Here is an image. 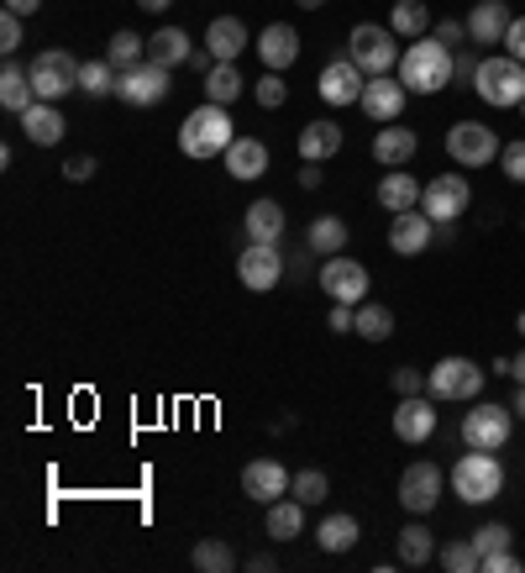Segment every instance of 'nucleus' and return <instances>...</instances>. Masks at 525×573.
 I'll return each instance as SVG.
<instances>
[{"mask_svg": "<svg viewBox=\"0 0 525 573\" xmlns=\"http://www.w3.org/2000/svg\"><path fill=\"white\" fill-rule=\"evenodd\" d=\"M473 74H478V59H473V53H457V59H452V80H473Z\"/></svg>", "mask_w": 525, "mask_h": 573, "instance_id": "864d4df0", "label": "nucleus"}, {"mask_svg": "<svg viewBox=\"0 0 525 573\" xmlns=\"http://www.w3.org/2000/svg\"><path fill=\"white\" fill-rule=\"evenodd\" d=\"M525 563L510 552V547H499V552H484V573H521Z\"/></svg>", "mask_w": 525, "mask_h": 573, "instance_id": "de8ad7c7", "label": "nucleus"}, {"mask_svg": "<svg viewBox=\"0 0 525 573\" xmlns=\"http://www.w3.org/2000/svg\"><path fill=\"white\" fill-rule=\"evenodd\" d=\"M357 337H368V342H389L394 337V310L379 301H363L357 305V327H352Z\"/></svg>", "mask_w": 525, "mask_h": 573, "instance_id": "c9c22d12", "label": "nucleus"}, {"mask_svg": "<svg viewBox=\"0 0 525 573\" xmlns=\"http://www.w3.org/2000/svg\"><path fill=\"white\" fill-rule=\"evenodd\" d=\"M437 563L447 573H478V569H484V552H478V547H473V537H467V542L437 547Z\"/></svg>", "mask_w": 525, "mask_h": 573, "instance_id": "a19ab883", "label": "nucleus"}, {"mask_svg": "<svg viewBox=\"0 0 525 573\" xmlns=\"http://www.w3.org/2000/svg\"><path fill=\"white\" fill-rule=\"evenodd\" d=\"M389 385H394V394H400V400H405V394H426V374H420V368H394V379H389Z\"/></svg>", "mask_w": 525, "mask_h": 573, "instance_id": "49530a36", "label": "nucleus"}, {"mask_svg": "<svg viewBox=\"0 0 525 573\" xmlns=\"http://www.w3.org/2000/svg\"><path fill=\"white\" fill-rule=\"evenodd\" d=\"M405 95L410 90L400 85V80L379 74V80H368V90H363V100H357V106H363L374 121H383V126H389V121H400V111H405Z\"/></svg>", "mask_w": 525, "mask_h": 573, "instance_id": "412c9836", "label": "nucleus"}, {"mask_svg": "<svg viewBox=\"0 0 525 573\" xmlns=\"http://www.w3.org/2000/svg\"><path fill=\"white\" fill-rule=\"evenodd\" d=\"M236 143V126L232 117H227V106H216V100H205V106H195L190 117H184V126H179V153L184 158H227V148Z\"/></svg>", "mask_w": 525, "mask_h": 573, "instance_id": "f257e3e1", "label": "nucleus"}, {"mask_svg": "<svg viewBox=\"0 0 525 573\" xmlns=\"http://www.w3.org/2000/svg\"><path fill=\"white\" fill-rule=\"evenodd\" d=\"M357 537H363V526H357V515H347V511L326 515L321 526H316V542H321L326 552H352Z\"/></svg>", "mask_w": 525, "mask_h": 573, "instance_id": "c756f323", "label": "nucleus"}, {"mask_svg": "<svg viewBox=\"0 0 525 573\" xmlns=\"http://www.w3.org/2000/svg\"><path fill=\"white\" fill-rule=\"evenodd\" d=\"M499 489H504V463H499V453L467 448V453L452 463V495H457L463 505H489Z\"/></svg>", "mask_w": 525, "mask_h": 573, "instance_id": "7ed1b4c3", "label": "nucleus"}, {"mask_svg": "<svg viewBox=\"0 0 525 573\" xmlns=\"http://www.w3.org/2000/svg\"><path fill=\"white\" fill-rule=\"evenodd\" d=\"M137 5H143V11H169L174 0H137Z\"/></svg>", "mask_w": 525, "mask_h": 573, "instance_id": "13d9d810", "label": "nucleus"}, {"mask_svg": "<svg viewBox=\"0 0 525 573\" xmlns=\"http://www.w3.org/2000/svg\"><path fill=\"white\" fill-rule=\"evenodd\" d=\"M415 153H420V137H415L410 126H394V121H389L379 137H374V158H379L383 169H405Z\"/></svg>", "mask_w": 525, "mask_h": 573, "instance_id": "393cba45", "label": "nucleus"}, {"mask_svg": "<svg viewBox=\"0 0 525 573\" xmlns=\"http://www.w3.org/2000/svg\"><path fill=\"white\" fill-rule=\"evenodd\" d=\"M236 279L253 290V295H268L279 279H284V253L273 242H247V253H236Z\"/></svg>", "mask_w": 525, "mask_h": 573, "instance_id": "9b49d317", "label": "nucleus"}, {"mask_svg": "<svg viewBox=\"0 0 525 573\" xmlns=\"http://www.w3.org/2000/svg\"><path fill=\"white\" fill-rule=\"evenodd\" d=\"M117 100H126V106H158V100H169V69L152 59H143L137 69H121Z\"/></svg>", "mask_w": 525, "mask_h": 573, "instance_id": "4468645a", "label": "nucleus"}, {"mask_svg": "<svg viewBox=\"0 0 525 573\" xmlns=\"http://www.w3.org/2000/svg\"><path fill=\"white\" fill-rule=\"evenodd\" d=\"M510 5L504 0H473V16H467V42H478V48H495L504 42V32H510Z\"/></svg>", "mask_w": 525, "mask_h": 573, "instance_id": "6ab92c4d", "label": "nucleus"}, {"mask_svg": "<svg viewBox=\"0 0 525 573\" xmlns=\"http://www.w3.org/2000/svg\"><path fill=\"white\" fill-rule=\"evenodd\" d=\"M37 5H42V0H5V11H16V16H32Z\"/></svg>", "mask_w": 525, "mask_h": 573, "instance_id": "5fc2aeb1", "label": "nucleus"}, {"mask_svg": "<svg viewBox=\"0 0 525 573\" xmlns=\"http://www.w3.org/2000/svg\"><path fill=\"white\" fill-rule=\"evenodd\" d=\"M431 37H437L441 48H463V37H467V22H437V27H431Z\"/></svg>", "mask_w": 525, "mask_h": 573, "instance_id": "8fccbe9b", "label": "nucleus"}, {"mask_svg": "<svg viewBox=\"0 0 525 573\" xmlns=\"http://www.w3.org/2000/svg\"><path fill=\"white\" fill-rule=\"evenodd\" d=\"M147 59L163 63V69H179V63L195 59V42H190V32L184 27H158L147 37Z\"/></svg>", "mask_w": 525, "mask_h": 573, "instance_id": "bb28decb", "label": "nucleus"}, {"mask_svg": "<svg viewBox=\"0 0 525 573\" xmlns=\"http://www.w3.org/2000/svg\"><path fill=\"white\" fill-rule=\"evenodd\" d=\"M27 74H32V90H37V100H48V106H59L63 95L80 90V63H74V53H63V48L37 53Z\"/></svg>", "mask_w": 525, "mask_h": 573, "instance_id": "423d86ee", "label": "nucleus"}, {"mask_svg": "<svg viewBox=\"0 0 525 573\" xmlns=\"http://www.w3.org/2000/svg\"><path fill=\"white\" fill-rule=\"evenodd\" d=\"M515 327H521V337H525V310H521V316H515Z\"/></svg>", "mask_w": 525, "mask_h": 573, "instance_id": "680f3d73", "label": "nucleus"}, {"mask_svg": "<svg viewBox=\"0 0 525 573\" xmlns=\"http://www.w3.org/2000/svg\"><path fill=\"white\" fill-rule=\"evenodd\" d=\"M515 416H525V385H521V394H515V405H510Z\"/></svg>", "mask_w": 525, "mask_h": 573, "instance_id": "bf43d9fd", "label": "nucleus"}, {"mask_svg": "<svg viewBox=\"0 0 525 573\" xmlns=\"http://www.w3.org/2000/svg\"><path fill=\"white\" fill-rule=\"evenodd\" d=\"M400 32L394 27H374V22H363V27H352L347 37V59L368 74V80H379L389 69H400Z\"/></svg>", "mask_w": 525, "mask_h": 573, "instance_id": "39448f33", "label": "nucleus"}, {"mask_svg": "<svg viewBox=\"0 0 525 573\" xmlns=\"http://www.w3.org/2000/svg\"><path fill=\"white\" fill-rule=\"evenodd\" d=\"M258 106L262 111H279V106H284V100H290V85H284V80H279V74H273V69H268V80H258Z\"/></svg>", "mask_w": 525, "mask_h": 573, "instance_id": "c03bdc74", "label": "nucleus"}, {"mask_svg": "<svg viewBox=\"0 0 525 573\" xmlns=\"http://www.w3.org/2000/svg\"><path fill=\"white\" fill-rule=\"evenodd\" d=\"M389 27L415 42V37H426V32L437 27V22H431V5H426V0H394V11H389Z\"/></svg>", "mask_w": 525, "mask_h": 573, "instance_id": "2f4dec72", "label": "nucleus"}, {"mask_svg": "<svg viewBox=\"0 0 525 573\" xmlns=\"http://www.w3.org/2000/svg\"><path fill=\"white\" fill-rule=\"evenodd\" d=\"M32 100H37V90H32V74H27V69H16V63H5V69H0V106H5L11 117H22Z\"/></svg>", "mask_w": 525, "mask_h": 573, "instance_id": "7c9ffc66", "label": "nucleus"}, {"mask_svg": "<svg viewBox=\"0 0 525 573\" xmlns=\"http://www.w3.org/2000/svg\"><path fill=\"white\" fill-rule=\"evenodd\" d=\"M499 169H504V180L525 184V137H521V143H504V148H499Z\"/></svg>", "mask_w": 525, "mask_h": 573, "instance_id": "a18cd8bd", "label": "nucleus"}, {"mask_svg": "<svg viewBox=\"0 0 525 573\" xmlns=\"http://www.w3.org/2000/svg\"><path fill=\"white\" fill-rule=\"evenodd\" d=\"M117 85H121V69H117L111 59H89V63H80V90H85V95L106 100V95H117Z\"/></svg>", "mask_w": 525, "mask_h": 573, "instance_id": "72a5a7b5", "label": "nucleus"}, {"mask_svg": "<svg viewBox=\"0 0 525 573\" xmlns=\"http://www.w3.org/2000/svg\"><path fill=\"white\" fill-rule=\"evenodd\" d=\"M316 90H321L326 106H357L363 90H368V74H363L352 59H331L321 69V80H316Z\"/></svg>", "mask_w": 525, "mask_h": 573, "instance_id": "dca6fc26", "label": "nucleus"}, {"mask_svg": "<svg viewBox=\"0 0 525 573\" xmlns=\"http://www.w3.org/2000/svg\"><path fill=\"white\" fill-rule=\"evenodd\" d=\"M431 431H437V400L405 394L400 411H394V437L400 442H431Z\"/></svg>", "mask_w": 525, "mask_h": 573, "instance_id": "a211bd4d", "label": "nucleus"}, {"mask_svg": "<svg viewBox=\"0 0 525 573\" xmlns=\"http://www.w3.org/2000/svg\"><path fill=\"white\" fill-rule=\"evenodd\" d=\"M394 547H400V563H405V569H420V563H431V558H437V537H431L420 521H415V526H405Z\"/></svg>", "mask_w": 525, "mask_h": 573, "instance_id": "f704fd0d", "label": "nucleus"}, {"mask_svg": "<svg viewBox=\"0 0 525 573\" xmlns=\"http://www.w3.org/2000/svg\"><path fill=\"white\" fill-rule=\"evenodd\" d=\"M205 48H210L216 63H236L242 48H247V27H242L236 16H216V22L205 27Z\"/></svg>", "mask_w": 525, "mask_h": 573, "instance_id": "5701e85b", "label": "nucleus"}, {"mask_svg": "<svg viewBox=\"0 0 525 573\" xmlns=\"http://www.w3.org/2000/svg\"><path fill=\"white\" fill-rule=\"evenodd\" d=\"M510 542H515V532H510L504 521H489V526L473 532V547H478V552H499V547H510Z\"/></svg>", "mask_w": 525, "mask_h": 573, "instance_id": "37998d69", "label": "nucleus"}, {"mask_svg": "<svg viewBox=\"0 0 525 573\" xmlns=\"http://www.w3.org/2000/svg\"><path fill=\"white\" fill-rule=\"evenodd\" d=\"M504 53L525 63V16H515V22H510V32H504Z\"/></svg>", "mask_w": 525, "mask_h": 573, "instance_id": "3c124183", "label": "nucleus"}, {"mask_svg": "<svg viewBox=\"0 0 525 573\" xmlns=\"http://www.w3.org/2000/svg\"><path fill=\"white\" fill-rule=\"evenodd\" d=\"M294 5H305V11H321L326 0H294Z\"/></svg>", "mask_w": 525, "mask_h": 573, "instance_id": "052dcab7", "label": "nucleus"}, {"mask_svg": "<svg viewBox=\"0 0 525 573\" xmlns=\"http://www.w3.org/2000/svg\"><path fill=\"white\" fill-rule=\"evenodd\" d=\"M510 379H515V385H525V348L515 353V363H510Z\"/></svg>", "mask_w": 525, "mask_h": 573, "instance_id": "4d7b16f0", "label": "nucleus"}, {"mask_svg": "<svg viewBox=\"0 0 525 573\" xmlns=\"http://www.w3.org/2000/svg\"><path fill=\"white\" fill-rule=\"evenodd\" d=\"M106 59L117 63V69H137V63L147 59V37H137V32L121 27L111 42H106Z\"/></svg>", "mask_w": 525, "mask_h": 573, "instance_id": "58836bf2", "label": "nucleus"}, {"mask_svg": "<svg viewBox=\"0 0 525 573\" xmlns=\"http://www.w3.org/2000/svg\"><path fill=\"white\" fill-rule=\"evenodd\" d=\"M441 489H447L441 463H410L405 474H400V505H405L410 515H426L441 505Z\"/></svg>", "mask_w": 525, "mask_h": 573, "instance_id": "9d476101", "label": "nucleus"}, {"mask_svg": "<svg viewBox=\"0 0 525 573\" xmlns=\"http://www.w3.org/2000/svg\"><path fill=\"white\" fill-rule=\"evenodd\" d=\"M0 48H5V53H16V48H22V16H16V11H5V16H0Z\"/></svg>", "mask_w": 525, "mask_h": 573, "instance_id": "09e8293b", "label": "nucleus"}, {"mask_svg": "<svg viewBox=\"0 0 525 573\" xmlns=\"http://www.w3.org/2000/svg\"><path fill=\"white\" fill-rule=\"evenodd\" d=\"M521 111H525V100H521Z\"/></svg>", "mask_w": 525, "mask_h": 573, "instance_id": "e2e57ef3", "label": "nucleus"}, {"mask_svg": "<svg viewBox=\"0 0 525 573\" xmlns=\"http://www.w3.org/2000/svg\"><path fill=\"white\" fill-rule=\"evenodd\" d=\"M63 111L59 106H48V100H32L27 111H22V132H27L37 148H53V143H63Z\"/></svg>", "mask_w": 525, "mask_h": 573, "instance_id": "4be33fe9", "label": "nucleus"}, {"mask_svg": "<svg viewBox=\"0 0 525 573\" xmlns=\"http://www.w3.org/2000/svg\"><path fill=\"white\" fill-rule=\"evenodd\" d=\"M342 153V126L337 121H310V126H300V158L305 163H326V158H337Z\"/></svg>", "mask_w": 525, "mask_h": 573, "instance_id": "cd10ccee", "label": "nucleus"}, {"mask_svg": "<svg viewBox=\"0 0 525 573\" xmlns=\"http://www.w3.org/2000/svg\"><path fill=\"white\" fill-rule=\"evenodd\" d=\"M305 532V505L300 500H273L268 505V537L273 542H294Z\"/></svg>", "mask_w": 525, "mask_h": 573, "instance_id": "473e14b6", "label": "nucleus"}, {"mask_svg": "<svg viewBox=\"0 0 525 573\" xmlns=\"http://www.w3.org/2000/svg\"><path fill=\"white\" fill-rule=\"evenodd\" d=\"M258 59L279 74V69H290L294 59H300V32L284 27V22H273V27H262L258 37Z\"/></svg>", "mask_w": 525, "mask_h": 573, "instance_id": "a878e982", "label": "nucleus"}, {"mask_svg": "<svg viewBox=\"0 0 525 573\" xmlns=\"http://www.w3.org/2000/svg\"><path fill=\"white\" fill-rule=\"evenodd\" d=\"M300 184H305V190H316V184H321V169H316V163H305V169H300Z\"/></svg>", "mask_w": 525, "mask_h": 573, "instance_id": "6e6d98bb", "label": "nucleus"}, {"mask_svg": "<svg viewBox=\"0 0 525 573\" xmlns=\"http://www.w3.org/2000/svg\"><path fill=\"white\" fill-rule=\"evenodd\" d=\"M236 95H242V69H236V63H216V69L205 74V100L232 106Z\"/></svg>", "mask_w": 525, "mask_h": 573, "instance_id": "4c0bfd02", "label": "nucleus"}, {"mask_svg": "<svg viewBox=\"0 0 525 573\" xmlns=\"http://www.w3.org/2000/svg\"><path fill=\"white\" fill-rule=\"evenodd\" d=\"M499 148H504V143L495 137V126H484V121H457V126H447V153H452V163H463V169L495 163Z\"/></svg>", "mask_w": 525, "mask_h": 573, "instance_id": "0eeeda50", "label": "nucleus"}, {"mask_svg": "<svg viewBox=\"0 0 525 573\" xmlns=\"http://www.w3.org/2000/svg\"><path fill=\"white\" fill-rule=\"evenodd\" d=\"M478 390H484V368L473 358H441L426 374V394L431 400H473Z\"/></svg>", "mask_w": 525, "mask_h": 573, "instance_id": "1a4fd4ad", "label": "nucleus"}, {"mask_svg": "<svg viewBox=\"0 0 525 573\" xmlns=\"http://www.w3.org/2000/svg\"><path fill=\"white\" fill-rule=\"evenodd\" d=\"M305 242H310V253H342L347 247V221L342 216H316Z\"/></svg>", "mask_w": 525, "mask_h": 573, "instance_id": "e433bc0d", "label": "nucleus"}, {"mask_svg": "<svg viewBox=\"0 0 525 573\" xmlns=\"http://www.w3.org/2000/svg\"><path fill=\"white\" fill-rule=\"evenodd\" d=\"M321 290H326V301L363 305L368 301V269L357 258H347V253H331L321 264Z\"/></svg>", "mask_w": 525, "mask_h": 573, "instance_id": "ddd939ff", "label": "nucleus"}, {"mask_svg": "<svg viewBox=\"0 0 525 573\" xmlns=\"http://www.w3.org/2000/svg\"><path fill=\"white\" fill-rule=\"evenodd\" d=\"M420 195H426V184L415 180L410 169H389L379 180V190H374V200H379L383 211H420Z\"/></svg>", "mask_w": 525, "mask_h": 573, "instance_id": "aec40b11", "label": "nucleus"}, {"mask_svg": "<svg viewBox=\"0 0 525 573\" xmlns=\"http://www.w3.org/2000/svg\"><path fill=\"white\" fill-rule=\"evenodd\" d=\"M89 174H95V158H89V153H80V158H69V163H63V180H69V184H85Z\"/></svg>", "mask_w": 525, "mask_h": 573, "instance_id": "603ef678", "label": "nucleus"}, {"mask_svg": "<svg viewBox=\"0 0 525 573\" xmlns=\"http://www.w3.org/2000/svg\"><path fill=\"white\" fill-rule=\"evenodd\" d=\"M326 489H331V479H326L321 468H300V474H294V484H290V495L300 500V505H321Z\"/></svg>", "mask_w": 525, "mask_h": 573, "instance_id": "79ce46f5", "label": "nucleus"}, {"mask_svg": "<svg viewBox=\"0 0 525 573\" xmlns=\"http://www.w3.org/2000/svg\"><path fill=\"white\" fill-rule=\"evenodd\" d=\"M190 558H195V569H200V573H232L236 569V552L221 542V537H205Z\"/></svg>", "mask_w": 525, "mask_h": 573, "instance_id": "ea45409f", "label": "nucleus"}, {"mask_svg": "<svg viewBox=\"0 0 525 573\" xmlns=\"http://www.w3.org/2000/svg\"><path fill=\"white\" fill-rule=\"evenodd\" d=\"M242 237L273 242V247H279V237H284V206H279V200H253L247 216H242Z\"/></svg>", "mask_w": 525, "mask_h": 573, "instance_id": "b1692460", "label": "nucleus"}, {"mask_svg": "<svg viewBox=\"0 0 525 573\" xmlns=\"http://www.w3.org/2000/svg\"><path fill=\"white\" fill-rule=\"evenodd\" d=\"M437 237V221L426 211H400L389 221V247L400 253V258H415V253H426Z\"/></svg>", "mask_w": 525, "mask_h": 573, "instance_id": "f3484780", "label": "nucleus"}, {"mask_svg": "<svg viewBox=\"0 0 525 573\" xmlns=\"http://www.w3.org/2000/svg\"><path fill=\"white\" fill-rule=\"evenodd\" d=\"M515 431V411L510 405H473L463 416V448H484V453H499Z\"/></svg>", "mask_w": 525, "mask_h": 573, "instance_id": "6e6552de", "label": "nucleus"}, {"mask_svg": "<svg viewBox=\"0 0 525 573\" xmlns=\"http://www.w3.org/2000/svg\"><path fill=\"white\" fill-rule=\"evenodd\" d=\"M467 200H473V184L463 174H437V180L426 184V195H420V211L431 216L437 227H452L467 211Z\"/></svg>", "mask_w": 525, "mask_h": 573, "instance_id": "f8f14e48", "label": "nucleus"}, {"mask_svg": "<svg viewBox=\"0 0 525 573\" xmlns=\"http://www.w3.org/2000/svg\"><path fill=\"white\" fill-rule=\"evenodd\" d=\"M473 90L484 106L495 111H510L525 100V63L510 59V53H495V59H478V74H473Z\"/></svg>", "mask_w": 525, "mask_h": 573, "instance_id": "20e7f679", "label": "nucleus"}, {"mask_svg": "<svg viewBox=\"0 0 525 573\" xmlns=\"http://www.w3.org/2000/svg\"><path fill=\"white\" fill-rule=\"evenodd\" d=\"M400 85L410 95H437L452 85V48H441L437 37H415L405 53H400Z\"/></svg>", "mask_w": 525, "mask_h": 573, "instance_id": "f03ea898", "label": "nucleus"}, {"mask_svg": "<svg viewBox=\"0 0 525 573\" xmlns=\"http://www.w3.org/2000/svg\"><path fill=\"white\" fill-rule=\"evenodd\" d=\"M294 484V474L284 463H273V458H253V463H242V495L247 500H258V505H273V500H284V489Z\"/></svg>", "mask_w": 525, "mask_h": 573, "instance_id": "2eb2a0df", "label": "nucleus"}, {"mask_svg": "<svg viewBox=\"0 0 525 573\" xmlns=\"http://www.w3.org/2000/svg\"><path fill=\"white\" fill-rule=\"evenodd\" d=\"M262 169H268V148H262L258 137H236L232 148H227V174L242 184L262 180Z\"/></svg>", "mask_w": 525, "mask_h": 573, "instance_id": "c85d7f7f", "label": "nucleus"}]
</instances>
